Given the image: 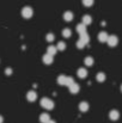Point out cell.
<instances>
[{"label": "cell", "mask_w": 122, "mask_h": 123, "mask_svg": "<svg viewBox=\"0 0 122 123\" xmlns=\"http://www.w3.org/2000/svg\"><path fill=\"white\" fill-rule=\"evenodd\" d=\"M41 106L43 109H47V110H51L54 108V102L49 98H42L41 99Z\"/></svg>", "instance_id": "cell-1"}, {"label": "cell", "mask_w": 122, "mask_h": 123, "mask_svg": "<svg viewBox=\"0 0 122 123\" xmlns=\"http://www.w3.org/2000/svg\"><path fill=\"white\" fill-rule=\"evenodd\" d=\"M32 14H34V11H32V8L29 7V6H26V7H24V8L22 10V16H23L24 18H26V19L31 18Z\"/></svg>", "instance_id": "cell-2"}, {"label": "cell", "mask_w": 122, "mask_h": 123, "mask_svg": "<svg viewBox=\"0 0 122 123\" xmlns=\"http://www.w3.org/2000/svg\"><path fill=\"white\" fill-rule=\"evenodd\" d=\"M107 43L109 44V47H115V45H117V43H119V38H117L116 36L111 35V36H109V37H108Z\"/></svg>", "instance_id": "cell-3"}, {"label": "cell", "mask_w": 122, "mask_h": 123, "mask_svg": "<svg viewBox=\"0 0 122 123\" xmlns=\"http://www.w3.org/2000/svg\"><path fill=\"white\" fill-rule=\"evenodd\" d=\"M109 118H110L111 121H117V120L120 118V112H119L117 110H111V111L109 112Z\"/></svg>", "instance_id": "cell-4"}, {"label": "cell", "mask_w": 122, "mask_h": 123, "mask_svg": "<svg viewBox=\"0 0 122 123\" xmlns=\"http://www.w3.org/2000/svg\"><path fill=\"white\" fill-rule=\"evenodd\" d=\"M36 98H37V94H36L35 91H29V92L26 93V99H28L29 102H35Z\"/></svg>", "instance_id": "cell-5"}, {"label": "cell", "mask_w": 122, "mask_h": 123, "mask_svg": "<svg viewBox=\"0 0 122 123\" xmlns=\"http://www.w3.org/2000/svg\"><path fill=\"white\" fill-rule=\"evenodd\" d=\"M108 34L105 32V31H101L99 34H98V41L102 42V43H104V42L108 41Z\"/></svg>", "instance_id": "cell-6"}, {"label": "cell", "mask_w": 122, "mask_h": 123, "mask_svg": "<svg viewBox=\"0 0 122 123\" xmlns=\"http://www.w3.org/2000/svg\"><path fill=\"white\" fill-rule=\"evenodd\" d=\"M42 60H43V62L45 65H51L53 63V56L49 55V54H44L43 57H42Z\"/></svg>", "instance_id": "cell-7"}, {"label": "cell", "mask_w": 122, "mask_h": 123, "mask_svg": "<svg viewBox=\"0 0 122 123\" xmlns=\"http://www.w3.org/2000/svg\"><path fill=\"white\" fill-rule=\"evenodd\" d=\"M64 19H65L66 22H71V20L73 19V13H72L71 11H66V12L64 13Z\"/></svg>", "instance_id": "cell-8"}, {"label": "cell", "mask_w": 122, "mask_h": 123, "mask_svg": "<svg viewBox=\"0 0 122 123\" xmlns=\"http://www.w3.org/2000/svg\"><path fill=\"white\" fill-rule=\"evenodd\" d=\"M76 29H77V32L80 34V35L81 34H84V32H86V25H84L83 23H81V24H78Z\"/></svg>", "instance_id": "cell-9"}, {"label": "cell", "mask_w": 122, "mask_h": 123, "mask_svg": "<svg viewBox=\"0 0 122 123\" xmlns=\"http://www.w3.org/2000/svg\"><path fill=\"white\" fill-rule=\"evenodd\" d=\"M56 51H58V49H56V47H54V45H50V47L47 48V54H49V55H51V56H54V55L56 54Z\"/></svg>", "instance_id": "cell-10"}, {"label": "cell", "mask_w": 122, "mask_h": 123, "mask_svg": "<svg viewBox=\"0 0 122 123\" xmlns=\"http://www.w3.org/2000/svg\"><path fill=\"white\" fill-rule=\"evenodd\" d=\"M70 92L71 93H78L79 92V85L78 84H72L71 86H70Z\"/></svg>", "instance_id": "cell-11"}, {"label": "cell", "mask_w": 122, "mask_h": 123, "mask_svg": "<svg viewBox=\"0 0 122 123\" xmlns=\"http://www.w3.org/2000/svg\"><path fill=\"white\" fill-rule=\"evenodd\" d=\"M49 121H50V117H49L48 114H42L40 116V122L41 123H48Z\"/></svg>", "instance_id": "cell-12"}, {"label": "cell", "mask_w": 122, "mask_h": 123, "mask_svg": "<svg viewBox=\"0 0 122 123\" xmlns=\"http://www.w3.org/2000/svg\"><path fill=\"white\" fill-rule=\"evenodd\" d=\"M79 110H80L81 112H86L89 110V104L86 102H81L80 104H79Z\"/></svg>", "instance_id": "cell-13"}, {"label": "cell", "mask_w": 122, "mask_h": 123, "mask_svg": "<svg viewBox=\"0 0 122 123\" xmlns=\"http://www.w3.org/2000/svg\"><path fill=\"white\" fill-rule=\"evenodd\" d=\"M77 74H78V77L79 78H86V75H87V71L85 69V68H79L78 69V72H77Z\"/></svg>", "instance_id": "cell-14"}, {"label": "cell", "mask_w": 122, "mask_h": 123, "mask_svg": "<svg viewBox=\"0 0 122 123\" xmlns=\"http://www.w3.org/2000/svg\"><path fill=\"white\" fill-rule=\"evenodd\" d=\"M91 22H92V18L89 14H85L83 17V24L84 25H89V24H91Z\"/></svg>", "instance_id": "cell-15"}, {"label": "cell", "mask_w": 122, "mask_h": 123, "mask_svg": "<svg viewBox=\"0 0 122 123\" xmlns=\"http://www.w3.org/2000/svg\"><path fill=\"white\" fill-rule=\"evenodd\" d=\"M66 81H67V77H65V75H59L58 77V84L66 85Z\"/></svg>", "instance_id": "cell-16"}, {"label": "cell", "mask_w": 122, "mask_h": 123, "mask_svg": "<svg viewBox=\"0 0 122 123\" xmlns=\"http://www.w3.org/2000/svg\"><path fill=\"white\" fill-rule=\"evenodd\" d=\"M80 40L83 42H85V43H89V41H90V36L87 35V32H84V34L80 35Z\"/></svg>", "instance_id": "cell-17"}, {"label": "cell", "mask_w": 122, "mask_h": 123, "mask_svg": "<svg viewBox=\"0 0 122 123\" xmlns=\"http://www.w3.org/2000/svg\"><path fill=\"white\" fill-rule=\"evenodd\" d=\"M84 63H85L86 66H92V65H93V59H92L91 56H87V57H85Z\"/></svg>", "instance_id": "cell-18"}, {"label": "cell", "mask_w": 122, "mask_h": 123, "mask_svg": "<svg viewBox=\"0 0 122 123\" xmlns=\"http://www.w3.org/2000/svg\"><path fill=\"white\" fill-rule=\"evenodd\" d=\"M96 79H97V81L103 82L105 80V74H104V73H98V74L96 75Z\"/></svg>", "instance_id": "cell-19"}, {"label": "cell", "mask_w": 122, "mask_h": 123, "mask_svg": "<svg viewBox=\"0 0 122 123\" xmlns=\"http://www.w3.org/2000/svg\"><path fill=\"white\" fill-rule=\"evenodd\" d=\"M71 35H72V32H71L70 29H64V30H62V36H64V37L68 38V37H71Z\"/></svg>", "instance_id": "cell-20"}, {"label": "cell", "mask_w": 122, "mask_h": 123, "mask_svg": "<svg viewBox=\"0 0 122 123\" xmlns=\"http://www.w3.org/2000/svg\"><path fill=\"white\" fill-rule=\"evenodd\" d=\"M65 48H66L65 42H59L58 45H56V49H58V50H65Z\"/></svg>", "instance_id": "cell-21"}, {"label": "cell", "mask_w": 122, "mask_h": 123, "mask_svg": "<svg viewBox=\"0 0 122 123\" xmlns=\"http://www.w3.org/2000/svg\"><path fill=\"white\" fill-rule=\"evenodd\" d=\"M83 5L86 7H90L93 5V0H83Z\"/></svg>", "instance_id": "cell-22"}, {"label": "cell", "mask_w": 122, "mask_h": 123, "mask_svg": "<svg viewBox=\"0 0 122 123\" xmlns=\"http://www.w3.org/2000/svg\"><path fill=\"white\" fill-rule=\"evenodd\" d=\"M85 44H86L85 42H83L81 40H79V41L77 42V48H79V49H83V48L85 47Z\"/></svg>", "instance_id": "cell-23"}, {"label": "cell", "mask_w": 122, "mask_h": 123, "mask_svg": "<svg viewBox=\"0 0 122 123\" xmlns=\"http://www.w3.org/2000/svg\"><path fill=\"white\" fill-rule=\"evenodd\" d=\"M72 84H74V80H73V78L68 77V78H67V81H66V86H68V87H70V86H71Z\"/></svg>", "instance_id": "cell-24"}, {"label": "cell", "mask_w": 122, "mask_h": 123, "mask_svg": "<svg viewBox=\"0 0 122 123\" xmlns=\"http://www.w3.org/2000/svg\"><path fill=\"white\" fill-rule=\"evenodd\" d=\"M45 40L48 42H53L54 41V35H53V34H48V35L45 36Z\"/></svg>", "instance_id": "cell-25"}, {"label": "cell", "mask_w": 122, "mask_h": 123, "mask_svg": "<svg viewBox=\"0 0 122 123\" xmlns=\"http://www.w3.org/2000/svg\"><path fill=\"white\" fill-rule=\"evenodd\" d=\"M11 73H12V69H11V68H6V74L8 75V74H11Z\"/></svg>", "instance_id": "cell-26"}, {"label": "cell", "mask_w": 122, "mask_h": 123, "mask_svg": "<svg viewBox=\"0 0 122 123\" xmlns=\"http://www.w3.org/2000/svg\"><path fill=\"white\" fill-rule=\"evenodd\" d=\"M2 121H4V118H2V116H0V123H2Z\"/></svg>", "instance_id": "cell-27"}, {"label": "cell", "mask_w": 122, "mask_h": 123, "mask_svg": "<svg viewBox=\"0 0 122 123\" xmlns=\"http://www.w3.org/2000/svg\"><path fill=\"white\" fill-rule=\"evenodd\" d=\"M48 123H56V122H55V121H51V120H50V121H49Z\"/></svg>", "instance_id": "cell-28"}, {"label": "cell", "mask_w": 122, "mask_h": 123, "mask_svg": "<svg viewBox=\"0 0 122 123\" xmlns=\"http://www.w3.org/2000/svg\"><path fill=\"white\" fill-rule=\"evenodd\" d=\"M121 91H122V85H121Z\"/></svg>", "instance_id": "cell-29"}]
</instances>
